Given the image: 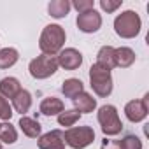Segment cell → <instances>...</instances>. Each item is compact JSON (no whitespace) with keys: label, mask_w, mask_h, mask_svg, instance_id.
<instances>
[{"label":"cell","mask_w":149,"mask_h":149,"mask_svg":"<svg viewBox=\"0 0 149 149\" xmlns=\"http://www.w3.org/2000/svg\"><path fill=\"white\" fill-rule=\"evenodd\" d=\"M65 30L60 26V25H47L42 33H40V39H39V47L44 54L47 56H54L56 53L61 51L63 44H65Z\"/></svg>","instance_id":"6da1fadb"},{"label":"cell","mask_w":149,"mask_h":149,"mask_svg":"<svg viewBox=\"0 0 149 149\" xmlns=\"http://www.w3.org/2000/svg\"><path fill=\"white\" fill-rule=\"evenodd\" d=\"M90 83H91L93 91L98 97H102V98H105V97H109L112 93V76H111V70L102 67V65H98V63L91 65V68H90Z\"/></svg>","instance_id":"7a4b0ae2"},{"label":"cell","mask_w":149,"mask_h":149,"mask_svg":"<svg viewBox=\"0 0 149 149\" xmlns=\"http://www.w3.org/2000/svg\"><path fill=\"white\" fill-rule=\"evenodd\" d=\"M140 16L135 11H125L116 16L114 19V30L123 39H133L140 32Z\"/></svg>","instance_id":"3957f363"},{"label":"cell","mask_w":149,"mask_h":149,"mask_svg":"<svg viewBox=\"0 0 149 149\" xmlns=\"http://www.w3.org/2000/svg\"><path fill=\"white\" fill-rule=\"evenodd\" d=\"M28 70L33 79H47L58 70V60H56V56L40 54L30 61Z\"/></svg>","instance_id":"277c9868"},{"label":"cell","mask_w":149,"mask_h":149,"mask_svg":"<svg viewBox=\"0 0 149 149\" xmlns=\"http://www.w3.org/2000/svg\"><path fill=\"white\" fill-rule=\"evenodd\" d=\"M98 123L102 126V132L105 135H118L123 130V123L118 116V111L114 105H102L98 109Z\"/></svg>","instance_id":"5b68a950"},{"label":"cell","mask_w":149,"mask_h":149,"mask_svg":"<svg viewBox=\"0 0 149 149\" xmlns=\"http://www.w3.org/2000/svg\"><path fill=\"white\" fill-rule=\"evenodd\" d=\"M63 137L72 149H84L95 140V132L91 126H74V128H68L63 133Z\"/></svg>","instance_id":"8992f818"},{"label":"cell","mask_w":149,"mask_h":149,"mask_svg":"<svg viewBox=\"0 0 149 149\" xmlns=\"http://www.w3.org/2000/svg\"><path fill=\"white\" fill-rule=\"evenodd\" d=\"M76 23H77V28H79L81 32H84V33H93V32H97V30L102 26V16H100L95 9H91V11H88V13L77 14Z\"/></svg>","instance_id":"52a82bcc"},{"label":"cell","mask_w":149,"mask_h":149,"mask_svg":"<svg viewBox=\"0 0 149 149\" xmlns=\"http://www.w3.org/2000/svg\"><path fill=\"white\" fill-rule=\"evenodd\" d=\"M56 60H58V67H61L65 70H76L83 63V54L74 47H67V49L60 51Z\"/></svg>","instance_id":"ba28073f"},{"label":"cell","mask_w":149,"mask_h":149,"mask_svg":"<svg viewBox=\"0 0 149 149\" xmlns=\"http://www.w3.org/2000/svg\"><path fill=\"white\" fill-rule=\"evenodd\" d=\"M147 100H149V95H146L142 100H132L125 105V114L132 123H139V121L146 119V116H147Z\"/></svg>","instance_id":"9c48e42d"},{"label":"cell","mask_w":149,"mask_h":149,"mask_svg":"<svg viewBox=\"0 0 149 149\" xmlns=\"http://www.w3.org/2000/svg\"><path fill=\"white\" fill-rule=\"evenodd\" d=\"M39 149H65V137L60 130H51L39 137Z\"/></svg>","instance_id":"30bf717a"},{"label":"cell","mask_w":149,"mask_h":149,"mask_svg":"<svg viewBox=\"0 0 149 149\" xmlns=\"http://www.w3.org/2000/svg\"><path fill=\"white\" fill-rule=\"evenodd\" d=\"M39 111H40V114H44V116H56V114H60V112L65 111V105H63V102H61L60 98H56V97H47V98H44V100L40 102Z\"/></svg>","instance_id":"8fae6325"},{"label":"cell","mask_w":149,"mask_h":149,"mask_svg":"<svg viewBox=\"0 0 149 149\" xmlns=\"http://www.w3.org/2000/svg\"><path fill=\"white\" fill-rule=\"evenodd\" d=\"M72 102H74V105H76V111H77L79 114L93 112V111H95V107H97V100H95L90 93H84V91H83L81 95H77Z\"/></svg>","instance_id":"7c38bea8"},{"label":"cell","mask_w":149,"mask_h":149,"mask_svg":"<svg viewBox=\"0 0 149 149\" xmlns=\"http://www.w3.org/2000/svg\"><path fill=\"white\" fill-rule=\"evenodd\" d=\"M21 90L23 88L16 77H4L0 81V95L4 98H14Z\"/></svg>","instance_id":"4fadbf2b"},{"label":"cell","mask_w":149,"mask_h":149,"mask_svg":"<svg viewBox=\"0 0 149 149\" xmlns=\"http://www.w3.org/2000/svg\"><path fill=\"white\" fill-rule=\"evenodd\" d=\"M84 91V84H83V81L81 79H74V77H70V79H67V81H63V84H61V93L67 97V98H76L77 95H81Z\"/></svg>","instance_id":"5bb4252c"},{"label":"cell","mask_w":149,"mask_h":149,"mask_svg":"<svg viewBox=\"0 0 149 149\" xmlns=\"http://www.w3.org/2000/svg\"><path fill=\"white\" fill-rule=\"evenodd\" d=\"M19 128H21V132H23L26 137H30V139L40 137V130H42V126H40L39 121H35V119H32V118H26V116H21V119H19Z\"/></svg>","instance_id":"9a60e30c"},{"label":"cell","mask_w":149,"mask_h":149,"mask_svg":"<svg viewBox=\"0 0 149 149\" xmlns=\"http://www.w3.org/2000/svg\"><path fill=\"white\" fill-rule=\"evenodd\" d=\"M114 60H116V67L126 68V67L133 65L135 53L130 47H118V49H114Z\"/></svg>","instance_id":"2e32d148"},{"label":"cell","mask_w":149,"mask_h":149,"mask_svg":"<svg viewBox=\"0 0 149 149\" xmlns=\"http://www.w3.org/2000/svg\"><path fill=\"white\" fill-rule=\"evenodd\" d=\"M32 105V95L26 90H21L14 98H13V107L16 109V112H19L21 116H25V112L30 111Z\"/></svg>","instance_id":"e0dca14e"},{"label":"cell","mask_w":149,"mask_h":149,"mask_svg":"<svg viewBox=\"0 0 149 149\" xmlns=\"http://www.w3.org/2000/svg\"><path fill=\"white\" fill-rule=\"evenodd\" d=\"M97 63L102 65V67H105V68H109V70H112V68L116 67L114 47H112V46H104V47H100V51H98V54H97Z\"/></svg>","instance_id":"ac0fdd59"},{"label":"cell","mask_w":149,"mask_h":149,"mask_svg":"<svg viewBox=\"0 0 149 149\" xmlns=\"http://www.w3.org/2000/svg\"><path fill=\"white\" fill-rule=\"evenodd\" d=\"M47 11L56 19L65 18L68 14V11H70V2L68 0H53V2H49V6H47Z\"/></svg>","instance_id":"d6986e66"},{"label":"cell","mask_w":149,"mask_h":149,"mask_svg":"<svg viewBox=\"0 0 149 149\" xmlns=\"http://www.w3.org/2000/svg\"><path fill=\"white\" fill-rule=\"evenodd\" d=\"M19 58V53L14 49V47H4L0 49V68H9L13 67Z\"/></svg>","instance_id":"ffe728a7"},{"label":"cell","mask_w":149,"mask_h":149,"mask_svg":"<svg viewBox=\"0 0 149 149\" xmlns=\"http://www.w3.org/2000/svg\"><path fill=\"white\" fill-rule=\"evenodd\" d=\"M0 140L6 144H14L18 140V132L11 123H2L0 125Z\"/></svg>","instance_id":"44dd1931"},{"label":"cell","mask_w":149,"mask_h":149,"mask_svg":"<svg viewBox=\"0 0 149 149\" xmlns=\"http://www.w3.org/2000/svg\"><path fill=\"white\" fill-rule=\"evenodd\" d=\"M81 114L76 111V109H72V111H63L58 114V123L61 126H74L77 121H79Z\"/></svg>","instance_id":"7402d4cb"},{"label":"cell","mask_w":149,"mask_h":149,"mask_svg":"<svg viewBox=\"0 0 149 149\" xmlns=\"http://www.w3.org/2000/svg\"><path fill=\"white\" fill-rule=\"evenodd\" d=\"M119 149H142V142L137 135H125L121 140H118Z\"/></svg>","instance_id":"603a6c76"},{"label":"cell","mask_w":149,"mask_h":149,"mask_svg":"<svg viewBox=\"0 0 149 149\" xmlns=\"http://www.w3.org/2000/svg\"><path fill=\"white\" fill-rule=\"evenodd\" d=\"M70 7H74L81 14V13H88V11L95 9V2L93 0H74V2L70 4Z\"/></svg>","instance_id":"cb8c5ba5"},{"label":"cell","mask_w":149,"mask_h":149,"mask_svg":"<svg viewBox=\"0 0 149 149\" xmlns=\"http://www.w3.org/2000/svg\"><path fill=\"white\" fill-rule=\"evenodd\" d=\"M13 107L9 105V102L0 95V119H6V121H9L11 118H13Z\"/></svg>","instance_id":"d4e9b609"},{"label":"cell","mask_w":149,"mask_h":149,"mask_svg":"<svg viewBox=\"0 0 149 149\" xmlns=\"http://www.w3.org/2000/svg\"><path fill=\"white\" fill-rule=\"evenodd\" d=\"M123 4V0H100V7L105 13H114L116 9H119Z\"/></svg>","instance_id":"484cf974"},{"label":"cell","mask_w":149,"mask_h":149,"mask_svg":"<svg viewBox=\"0 0 149 149\" xmlns=\"http://www.w3.org/2000/svg\"><path fill=\"white\" fill-rule=\"evenodd\" d=\"M100 149H119V144L116 140H109V139H104L102 140V147Z\"/></svg>","instance_id":"4316f807"},{"label":"cell","mask_w":149,"mask_h":149,"mask_svg":"<svg viewBox=\"0 0 149 149\" xmlns=\"http://www.w3.org/2000/svg\"><path fill=\"white\" fill-rule=\"evenodd\" d=\"M0 149H4V147H2V144H0Z\"/></svg>","instance_id":"83f0119b"}]
</instances>
